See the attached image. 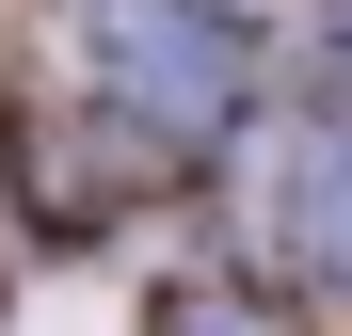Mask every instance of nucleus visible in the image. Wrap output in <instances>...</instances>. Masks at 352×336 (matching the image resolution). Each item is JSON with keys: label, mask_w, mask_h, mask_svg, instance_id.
I'll use <instances>...</instances> for the list:
<instances>
[{"label": "nucleus", "mask_w": 352, "mask_h": 336, "mask_svg": "<svg viewBox=\"0 0 352 336\" xmlns=\"http://www.w3.org/2000/svg\"><path fill=\"white\" fill-rule=\"evenodd\" d=\"M288 224H305V256L352 272V128H320L305 160H288Z\"/></svg>", "instance_id": "obj_2"}, {"label": "nucleus", "mask_w": 352, "mask_h": 336, "mask_svg": "<svg viewBox=\"0 0 352 336\" xmlns=\"http://www.w3.org/2000/svg\"><path fill=\"white\" fill-rule=\"evenodd\" d=\"M160 336H272V320H256V304H224V289H192V304H176Z\"/></svg>", "instance_id": "obj_3"}, {"label": "nucleus", "mask_w": 352, "mask_h": 336, "mask_svg": "<svg viewBox=\"0 0 352 336\" xmlns=\"http://www.w3.org/2000/svg\"><path fill=\"white\" fill-rule=\"evenodd\" d=\"M80 65L144 112V128H208L224 96H241V48H224L208 0H96L80 16Z\"/></svg>", "instance_id": "obj_1"}]
</instances>
